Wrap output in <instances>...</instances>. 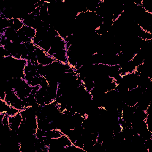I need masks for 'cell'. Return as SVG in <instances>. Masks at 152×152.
Listing matches in <instances>:
<instances>
[{
	"label": "cell",
	"mask_w": 152,
	"mask_h": 152,
	"mask_svg": "<svg viewBox=\"0 0 152 152\" xmlns=\"http://www.w3.org/2000/svg\"><path fill=\"white\" fill-rule=\"evenodd\" d=\"M23 29L24 30L25 35L27 37H30L31 39H33L35 37L36 34V30L35 28L24 25L23 27Z\"/></svg>",
	"instance_id": "obj_6"
},
{
	"label": "cell",
	"mask_w": 152,
	"mask_h": 152,
	"mask_svg": "<svg viewBox=\"0 0 152 152\" xmlns=\"http://www.w3.org/2000/svg\"><path fill=\"white\" fill-rule=\"evenodd\" d=\"M0 52H1V54L2 55V58L11 56L10 52L8 50H7L4 46H0Z\"/></svg>",
	"instance_id": "obj_10"
},
{
	"label": "cell",
	"mask_w": 152,
	"mask_h": 152,
	"mask_svg": "<svg viewBox=\"0 0 152 152\" xmlns=\"http://www.w3.org/2000/svg\"><path fill=\"white\" fill-rule=\"evenodd\" d=\"M37 46L43 49L45 52L48 53V52L50 49V43L49 40L45 39L40 41L37 44Z\"/></svg>",
	"instance_id": "obj_8"
},
{
	"label": "cell",
	"mask_w": 152,
	"mask_h": 152,
	"mask_svg": "<svg viewBox=\"0 0 152 152\" xmlns=\"http://www.w3.org/2000/svg\"><path fill=\"white\" fill-rule=\"evenodd\" d=\"M55 61L61 62L64 64H68L67 51L65 49L59 50L56 52L52 56Z\"/></svg>",
	"instance_id": "obj_2"
},
{
	"label": "cell",
	"mask_w": 152,
	"mask_h": 152,
	"mask_svg": "<svg viewBox=\"0 0 152 152\" xmlns=\"http://www.w3.org/2000/svg\"><path fill=\"white\" fill-rule=\"evenodd\" d=\"M9 21L10 23V27H12L16 31L21 29L24 26L23 20L20 18H14L13 19L9 20Z\"/></svg>",
	"instance_id": "obj_3"
},
{
	"label": "cell",
	"mask_w": 152,
	"mask_h": 152,
	"mask_svg": "<svg viewBox=\"0 0 152 152\" xmlns=\"http://www.w3.org/2000/svg\"><path fill=\"white\" fill-rule=\"evenodd\" d=\"M23 118L20 112L14 116H9V124L11 130L17 131L20 128Z\"/></svg>",
	"instance_id": "obj_1"
},
{
	"label": "cell",
	"mask_w": 152,
	"mask_h": 152,
	"mask_svg": "<svg viewBox=\"0 0 152 152\" xmlns=\"http://www.w3.org/2000/svg\"><path fill=\"white\" fill-rule=\"evenodd\" d=\"M55 61V59L52 56H49L48 55L45 57L37 59V63L43 66H46L53 63Z\"/></svg>",
	"instance_id": "obj_5"
},
{
	"label": "cell",
	"mask_w": 152,
	"mask_h": 152,
	"mask_svg": "<svg viewBox=\"0 0 152 152\" xmlns=\"http://www.w3.org/2000/svg\"><path fill=\"white\" fill-rule=\"evenodd\" d=\"M18 112H20V111L18 109L14 108V107L10 106L8 109L6 111L5 113H6V115H8V116H14V115H17Z\"/></svg>",
	"instance_id": "obj_9"
},
{
	"label": "cell",
	"mask_w": 152,
	"mask_h": 152,
	"mask_svg": "<svg viewBox=\"0 0 152 152\" xmlns=\"http://www.w3.org/2000/svg\"><path fill=\"white\" fill-rule=\"evenodd\" d=\"M63 135L62 132L59 129H50L45 132V136L50 138H58Z\"/></svg>",
	"instance_id": "obj_4"
},
{
	"label": "cell",
	"mask_w": 152,
	"mask_h": 152,
	"mask_svg": "<svg viewBox=\"0 0 152 152\" xmlns=\"http://www.w3.org/2000/svg\"><path fill=\"white\" fill-rule=\"evenodd\" d=\"M58 141L59 142V144L66 149V148L71 145H72V142L69 138L66 135L63 134L61 137L58 138Z\"/></svg>",
	"instance_id": "obj_7"
}]
</instances>
